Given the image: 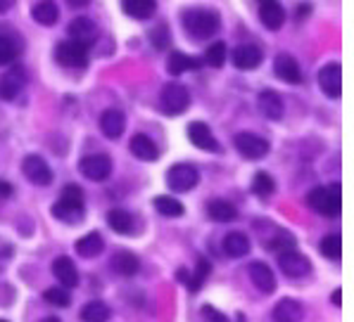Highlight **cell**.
<instances>
[{
	"instance_id": "1",
	"label": "cell",
	"mask_w": 354,
	"mask_h": 322,
	"mask_svg": "<svg viewBox=\"0 0 354 322\" xmlns=\"http://www.w3.org/2000/svg\"><path fill=\"white\" fill-rule=\"evenodd\" d=\"M181 24L195 41H205V38H212L221 29V17L216 10L190 8L181 14Z\"/></svg>"
},
{
	"instance_id": "2",
	"label": "cell",
	"mask_w": 354,
	"mask_h": 322,
	"mask_svg": "<svg viewBox=\"0 0 354 322\" xmlns=\"http://www.w3.org/2000/svg\"><path fill=\"white\" fill-rule=\"evenodd\" d=\"M307 204L312 211L326 216V218H335L340 214V185H326V188H314L307 194Z\"/></svg>"
},
{
	"instance_id": "3",
	"label": "cell",
	"mask_w": 354,
	"mask_h": 322,
	"mask_svg": "<svg viewBox=\"0 0 354 322\" xmlns=\"http://www.w3.org/2000/svg\"><path fill=\"white\" fill-rule=\"evenodd\" d=\"M160 105L169 117H178L190 107V92L181 83H167L160 92Z\"/></svg>"
},
{
	"instance_id": "4",
	"label": "cell",
	"mask_w": 354,
	"mask_h": 322,
	"mask_svg": "<svg viewBox=\"0 0 354 322\" xmlns=\"http://www.w3.org/2000/svg\"><path fill=\"white\" fill-rule=\"evenodd\" d=\"M200 183V173L190 163H174L167 173V185L174 192H190Z\"/></svg>"
},
{
	"instance_id": "5",
	"label": "cell",
	"mask_w": 354,
	"mask_h": 322,
	"mask_svg": "<svg viewBox=\"0 0 354 322\" xmlns=\"http://www.w3.org/2000/svg\"><path fill=\"white\" fill-rule=\"evenodd\" d=\"M55 57L62 67L84 69L86 64H88V48L81 46V43H74V41H62V43H57Z\"/></svg>"
},
{
	"instance_id": "6",
	"label": "cell",
	"mask_w": 354,
	"mask_h": 322,
	"mask_svg": "<svg viewBox=\"0 0 354 322\" xmlns=\"http://www.w3.org/2000/svg\"><path fill=\"white\" fill-rule=\"evenodd\" d=\"M233 145H236V150L241 152L245 159H264L266 154H269V140L261 138L257 133H238L236 138H233Z\"/></svg>"
},
{
	"instance_id": "7",
	"label": "cell",
	"mask_w": 354,
	"mask_h": 322,
	"mask_svg": "<svg viewBox=\"0 0 354 322\" xmlns=\"http://www.w3.org/2000/svg\"><path fill=\"white\" fill-rule=\"evenodd\" d=\"M79 171L84 178L93 180V183H102L112 173V159L107 154H88L79 161Z\"/></svg>"
},
{
	"instance_id": "8",
	"label": "cell",
	"mask_w": 354,
	"mask_h": 322,
	"mask_svg": "<svg viewBox=\"0 0 354 322\" xmlns=\"http://www.w3.org/2000/svg\"><path fill=\"white\" fill-rule=\"evenodd\" d=\"M21 173H24L29 183L41 185V188H46V185L53 183L50 166H48V161L43 159V157H38V154L24 157V161H21Z\"/></svg>"
},
{
	"instance_id": "9",
	"label": "cell",
	"mask_w": 354,
	"mask_h": 322,
	"mask_svg": "<svg viewBox=\"0 0 354 322\" xmlns=\"http://www.w3.org/2000/svg\"><path fill=\"white\" fill-rule=\"evenodd\" d=\"M279 265L283 270V275L292 277V280H299V277H307L312 272V263L304 254H299L297 249L286 251V254H279Z\"/></svg>"
},
{
	"instance_id": "10",
	"label": "cell",
	"mask_w": 354,
	"mask_h": 322,
	"mask_svg": "<svg viewBox=\"0 0 354 322\" xmlns=\"http://www.w3.org/2000/svg\"><path fill=\"white\" fill-rule=\"evenodd\" d=\"M319 88L324 90L326 97H330V100H337L342 92V74H340V64L337 62H330L326 64L324 69H319Z\"/></svg>"
},
{
	"instance_id": "11",
	"label": "cell",
	"mask_w": 354,
	"mask_h": 322,
	"mask_svg": "<svg viewBox=\"0 0 354 322\" xmlns=\"http://www.w3.org/2000/svg\"><path fill=\"white\" fill-rule=\"evenodd\" d=\"M231 59H233V64H236V69L252 72V69H257L261 64L264 52H261V48L254 46V43H243V46H238L236 50H233Z\"/></svg>"
},
{
	"instance_id": "12",
	"label": "cell",
	"mask_w": 354,
	"mask_h": 322,
	"mask_svg": "<svg viewBox=\"0 0 354 322\" xmlns=\"http://www.w3.org/2000/svg\"><path fill=\"white\" fill-rule=\"evenodd\" d=\"M274 72H276V76H279L281 81H286V83H290V85L302 83V69H299L297 59L292 57V54H286V52L276 54Z\"/></svg>"
},
{
	"instance_id": "13",
	"label": "cell",
	"mask_w": 354,
	"mask_h": 322,
	"mask_svg": "<svg viewBox=\"0 0 354 322\" xmlns=\"http://www.w3.org/2000/svg\"><path fill=\"white\" fill-rule=\"evenodd\" d=\"M188 138L190 143H193L198 150H205V152H219L221 147L216 143L214 133H212V128L207 125L205 121H193L188 125Z\"/></svg>"
},
{
	"instance_id": "14",
	"label": "cell",
	"mask_w": 354,
	"mask_h": 322,
	"mask_svg": "<svg viewBox=\"0 0 354 322\" xmlns=\"http://www.w3.org/2000/svg\"><path fill=\"white\" fill-rule=\"evenodd\" d=\"M67 31H69V41L81 43V46H86V48H88L91 43H93L95 38H97L95 21L88 19V17H76V19H72V24L67 26Z\"/></svg>"
},
{
	"instance_id": "15",
	"label": "cell",
	"mask_w": 354,
	"mask_h": 322,
	"mask_svg": "<svg viewBox=\"0 0 354 322\" xmlns=\"http://www.w3.org/2000/svg\"><path fill=\"white\" fill-rule=\"evenodd\" d=\"M24 83H26L24 69L12 67L8 74L3 76V79H0V97H3V100H8V102H12L15 97L21 92V88H24Z\"/></svg>"
},
{
	"instance_id": "16",
	"label": "cell",
	"mask_w": 354,
	"mask_h": 322,
	"mask_svg": "<svg viewBox=\"0 0 354 322\" xmlns=\"http://www.w3.org/2000/svg\"><path fill=\"white\" fill-rule=\"evenodd\" d=\"M250 280H252V285L259 289L261 294H274L276 289V275L274 270L269 268L266 263H261V261H254V263H250Z\"/></svg>"
},
{
	"instance_id": "17",
	"label": "cell",
	"mask_w": 354,
	"mask_h": 322,
	"mask_svg": "<svg viewBox=\"0 0 354 322\" xmlns=\"http://www.w3.org/2000/svg\"><path fill=\"white\" fill-rule=\"evenodd\" d=\"M257 105H259V112L264 114L266 119H271V121H281L283 114H286V105H283V97L276 90L259 92Z\"/></svg>"
},
{
	"instance_id": "18",
	"label": "cell",
	"mask_w": 354,
	"mask_h": 322,
	"mask_svg": "<svg viewBox=\"0 0 354 322\" xmlns=\"http://www.w3.org/2000/svg\"><path fill=\"white\" fill-rule=\"evenodd\" d=\"M124 128H127V117H124V112H119V109H105V112H102L100 130L105 133V138L117 140L119 135L124 133Z\"/></svg>"
},
{
	"instance_id": "19",
	"label": "cell",
	"mask_w": 354,
	"mask_h": 322,
	"mask_svg": "<svg viewBox=\"0 0 354 322\" xmlns=\"http://www.w3.org/2000/svg\"><path fill=\"white\" fill-rule=\"evenodd\" d=\"M53 272H55L57 282L62 285L64 289H74L79 285V270H76V263L67 256H59L53 263Z\"/></svg>"
},
{
	"instance_id": "20",
	"label": "cell",
	"mask_w": 354,
	"mask_h": 322,
	"mask_svg": "<svg viewBox=\"0 0 354 322\" xmlns=\"http://www.w3.org/2000/svg\"><path fill=\"white\" fill-rule=\"evenodd\" d=\"M271 318L274 322H299L304 318V308L295 299H281L271 310Z\"/></svg>"
},
{
	"instance_id": "21",
	"label": "cell",
	"mask_w": 354,
	"mask_h": 322,
	"mask_svg": "<svg viewBox=\"0 0 354 322\" xmlns=\"http://www.w3.org/2000/svg\"><path fill=\"white\" fill-rule=\"evenodd\" d=\"M110 265H112V270L117 272V275H122V277H133L136 272L140 270L138 256L131 254V251H127V249H119L117 254L112 256Z\"/></svg>"
},
{
	"instance_id": "22",
	"label": "cell",
	"mask_w": 354,
	"mask_h": 322,
	"mask_svg": "<svg viewBox=\"0 0 354 322\" xmlns=\"http://www.w3.org/2000/svg\"><path fill=\"white\" fill-rule=\"evenodd\" d=\"M259 19L269 31H279L281 26L286 24V10H283V5L279 0L264 3V5H259Z\"/></svg>"
},
{
	"instance_id": "23",
	"label": "cell",
	"mask_w": 354,
	"mask_h": 322,
	"mask_svg": "<svg viewBox=\"0 0 354 322\" xmlns=\"http://www.w3.org/2000/svg\"><path fill=\"white\" fill-rule=\"evenodd\" d=\"M209 272H212V263L207 259H200L198 261V265H195V272L190 275V272H186V268H181L178 270V280L183 282V285H188L190 292H200V287L205 285V280L209 277Z\"/></svg>"
},
{
	"instance_id": "24",
	"label": "cell",
	"mask_w": 354,
	"mask_h": 322,
	"mask_svg": "<svg viewBox=\"0 0 354 322\" xmlns=\"http://www.w3.org/2000/svg\"><path fill=\"white\" fill-rule=\"evenodd\" d=\"M53 216L59 223H67V225H76V223L84 221V204H72V201L57 199L53 204Z\"/></svg>"
},
{
	"instance_id": "25",
	"label": "cell",
	"mask_w": 354,
	"mask_h": 322,
	"mask_svg": "<svg viewBox=\"0 0 354 322\" xmlns=\"http://www.w3.org/2000/svg\"><path fill=\"white\" fill-rule=\"evenodd\" d=\"M200 67H203V59L193 57V54H186V52H171L169 54V62H167L169 74H174V76L195 72V69H200Z\"/></svg>"
},
{
	"instance_id": "26",
	"label": "cell",
	"mask_w": 354,
	"mask_h": 322,
	"mask_svg": "<svg viewBox=\"0 0 354 322\" xmlns=\"http://www.w3.org/2000/svg\"><path fill=\"white\" fill-rule=\"evenodd\" d=\"M129 147H131V154H133L136 159H140V161H155L157 157H160V150H157V145L152 143L148 135H143V133L133 135Z\"/></svg>"
},
{
	"instance_id": "27",
	"label": "cell",
	"mask_w": 354,
	"mask_h": 322,
	"mask_svg": "<svg viewBox=\"0 0 354 322\" xmlns=\"http://www.w3.org/2000/svg\"><path fill=\"white\" fill-rule=\"evenodd\" d=\"M250 237L245 232H228L224 237V251L226 256H231V259H243V256L250 254Z\"/></svg>"
},
{
	"instance_id": "28",
	"label": "cell",
	"mask_w": 354,
	"mask_h": 322,
	"mask_svg": "<svg viewBox=\"0 0 354 322\" xmlns=\"http://www.w3.org/2000/svg\"><path fill=\"white\" fill-rule=\"evenodd\" d=\"M31 17H34V19L38 21V24H43V26L57 24L59 10H57L55 0H38L34 8H31Z\"/></svg>"
},
{
	"instance_id": "29",
	"label": "cell",
	"mask_w": 354,
	"mask_h": 322,
	"mask_svg": "<svg viewBox=\"0 0 354 322\" xmlns=\"http://www.w3.org/2000/svg\"><path fill=\"white\" fill-rule=\"evenodd\" d=\"M122 8L133 19H150L157 10V0H122Z\"/></svg>"
},
{
	"instance_id": "30",
	"label": "cell",
	"mask_w": 354,
	"mask_h": 322,
	"mask_svg": "<svg viewBox=\"0 0 354 322\" xmlns=\"http://www.w3.org/2000/svg\"><path fill=\"white\" fill-rule=\"evenodd\" d=\"M207 214L216 223H231L238 218V209L226 199H212L209 206H207Z\"/></svg>"
},
{
	"instance_id": "31",
	"label": "cell",
	"mask_w": 354,
	"mask_h": 322,
	"mask_svg": "<svg viewBox=\"0 0 354 322\" xmlns=\"http://www.w3.org/2000/svg\"><path fill=\"white\" fill-rule=\"evenodd\" d=\"M76 251H79V256H84V259H95V256H100L102 251H105V242H102L100 232L84 234V237L76 242Z\"/></svg>"
},
{
	"instance_id": "32",
	"label": "cell",
	"mask_w": 354,
	"mask_h": 322,
	"mask_svg": "<svg viewBox=\"0 0 354 322\" xmlns=\"http://www.w3.org/2000/svg\"><path fill=\"white\" fill-rule=\"evenodd\" d=\"M107 223H110L112 230L119 232V234H131V232H133V216H131L129 211H124V209H112L110 214H107Z\"/></svg>"
},
{
	"instance_id": "33",
	"label": "cell",
	"mask_w": 354,
	"mask_h": 322,
	"mask_svg": "<svg viewBox=\"0 0 354 322\" xmlns=\"http://www.w3.org/2000/svg\"><path fill=\"white\" fill-rule=\"evenodd\" d=\"M21 52V43L10 34H0V64H12Z\"/></svg>"
},
{
	"instance_id": "34",
	"label": "cell",
	"mask_w": 354,
	"mask_h": 322,
	"mask_svg": "<svg viewBox=\"0 0 354 322\" xmlns=\"http://www.w3.org/2000/svg\"><path fill=\"white\" fill-rule=\"evenodd\" d=\"M81 320L84 322H107L110 320V308L102 301H88L81 308Z\"/></svg>"
},
{
	"instance_id": "35",
	"label": "cell",
	"mask_w": 354,
	"mask_h": 322,
	"mask_svg": "<svg viewBox=\"0 0 354 322\" xmlns=\"http://www.w3.org/2000/svg\"><path fill=\"white\" fill-rule=\"evenodd\" d=\"M155 209L157 214L167 216V218H181L186 214V209H183V204L178 201L176 197H167V194H162V197L155 199Z\"/></svg>"
},
{
	"instance_id": "36",
	"label": "cell",
	"mask_w": 354,
	"mask_h": 322,
	"mask_svg": "<svg viewBox=\"0 0 354 322\" xmlns=\"http://www.w3.org/2000/svg\"><path fill=\"white\" fill-rule=\"evenodd\" d=\"M266 247L271 251H276V254H286V251H292L297 247V239L286 230H276L274 237L266 239Z\"/></svg>"
},
{
	"instance_id": "37",
	"label": "cell",
	"mask_w": 354,
	"mask_h": 322,
	"mask_svg": "<svg viewBox=\"0 0 354 322\" xmlns=\"http://www.w3.org/2000/svg\"><path fill=\"white\" fill-rule=\"evenodd\" d=\"M274 190H276V183H274V178L269 176L266 171H259V173H254V178H252V192L257 194V197H269V194H274Z\"/></svg>"
},
{
	"instance_id": "38",
	"label": "cell",
	"mask_w": 354,
	"mask_h": 322,
	"mask_svg": "<svg viewBox=\"0 0 354 322\" xmlns=\"http://www.w3.org/2000/svg\"><path fill=\"white\" fill-rule=\"evenodd\" d=\"M203 62H207V64H209V67H214V69L224 67V62H226V43H224V41L212 43V46L207 48V52H205V59H203Z\"/></svg>"
},
{
	"instance_id": "39",
	"label": "cell",
	"mask_w": 354,
	"mask_h": 322,
	"mask_svg": "<svg viewBox=\"0 0 354 322\" xmlns=\"http://www.w3.org/2000/svg\"><path fill=\"white\" fill-rule=\"evenodd\" d=\"M43 299H46L48 303L57 305V308H67L69 301H72V296H69V289L64 287H50L43 292Z\"/></svg>"
},
{
	"instance_id": "40",
	"label": "cell",
	"mask_w": 354,
	"mask_h": 322,
	"mask_svg": "<svg viewBox=\"0 0 354 322\" xmlns=\"http://www.w3.org/2000/svg\"><path fill=\"white\" fill-rule=\"evenodd\" d=\"M340 249H342V244H340V237H337V234H328V237L321 239V254H324L326 259L337 261L340 259Z\"/></svg>"
},
{
	"instance_id": "41",
	"label": "cell",
	"mask_w": 354,
	"mask_h": 322,
	"mask_svg": "<svg viewBox=\"0 0 354 322\" xmlns=\"http://www.w3.org/2000/svg\"><path fill=\"white\" fill-rule=\"evenodd\" d=\"M59 199L72 201V204H84V190H81L79 185H64Z\"/></svg>"
},
{
	"instance_id": "42",
	"label": "cell",
	"mask_w": 354,
	"mask_h": 322,
	"mask_svg": "<svg viewBox=\"0 0 354 322\" xmlns=\"http://www.w3.org/2000/svg\"><path fill=\"white\" fill-rule=\"evenodd\" d=\"M169 41H171V36H169V26L167 24H160L155 31H152V43H155L157 50H165L169 46Z\"/></svg>"
},
{
	"instance_id": "43",
	"label": "cell",
	"mask_w": 354,
	"mask_h": 322,
	"mask_svg": "<svg viewBox=\"0 0 354 322\" xmlns=\"http://www.w3.org/2000/svg\"><path fill=\"white\" fill-rule=\"evenodd\" d=\"M203 318L207 322H228L226 315L219 313V310H216L214 305H205V308H203Z\"/></svg>"
},
{
	"instance_id": "44",
	"label": "cell",
	"mask_w": 354,
	"mask_h": 322,
	"mask_svg": "<svg viewBox=\"0 0 354 322\" xmlns=\"http://www.w3.org/2000/svg\"><path fill=\"white\" fill-rule=\"evenodd\" d=\"M12 194V185L8 180H0V199H8Z\"/></svg>"
},
{
	"instance_id": "45",
	"label": "cell",
	"mask_w": 354,
	"mask_h": 322,
	"mask_svg": "<svg viewBox=\"0 0 354 322\" xmlns=\"http://www.w3.org/2000/svg\"><path fill=\"white\" fill-rule=\"evenodd\" d=\"M12 5H15V0H0V14L8 12V10L12 8Z\"/></svg>"
},
{
	"instance_id": "46",
	"label": "cell",
	"mask_w": 354,
	"mask_h": 322,
	"mask_svg": "<svg viewBox=\"0 0 354 322\" xmlns=\"http://www.w3.org/2000/svg\"><path fill=\"white\" fill-rule=\"evenodd\" d=\"M69 5H72V8H86V5L91 3V0H67Z\"/></svg>"
},
{
	"instance_id": "47",
	"label": "cell",
	"mask_w": 354,
	"mask_h": 322,
	"mask_svg": "<svg viewBox=\"0 0 354 322\" xmlns=\"http://www.w3.org/2000/svg\"><path fill=\"white\" fill-rule=\"evenodd\" d=\"M330 301H333L335 305H340V301H342V294H340V289H337V292L330 294Z\"/></svg>"
},
{
	"instance_id": "48",
	"label": "cell",
	"mask_w": 354,
	"mask_h": 322,
	"mask_svg": "<svg viewBox=\"0 0 354 322\" xmlns=\"http://www.w3.org/2000/svg\"><path fill=\"white\" fill-rule=\"evenodd\" d=\"M309 10H312V8H309V5H302V8H297V17H307Z\"/></svg>"
},
{
	"instance_id": "49",
	"label": "cell",
	"mask_w": 354,
	"mask_h": 322,
	"mask_svg": "<svg viewBox=\"0 0 354 322\" xmlns=\"http://www.w3.org/2000/svg\"><path fill=\"white\" fill-rule=\"evenodd\" d=\"M41 322H62V320H59V318H53V315H50V318H43Z\"/></svg>"
},
{
	"instance_id": "50",
	"label": "cell",
	"mask_w": 354,
	"mask_h": 322,
	"mask_svg": "<svg viewBox=\"0 0 354 322\" xmlns=\"http://www.w3.org/2000/svg\"><path fill=\"white\" fill-rule=\"evenodd\" d=\"M264 3H274V0H259V5H264Z\"/></svg>"
},
{
	"instance_id": "51",
	"label": "cell",
	"mask_w": 354,
	"mask_h": 322,
	"mask_svg": "<svg viewBox=\"0 0 354 322\" xmlns=\"http://www.w3.org/2000/svg\"><path fill=\"white\" fill-rule=\"evenodd\" d=\"M0 322H8V320H0Z\"/></svg>"
}]
</instances>
